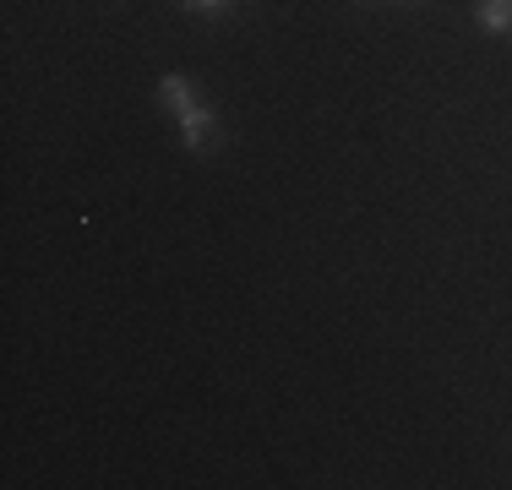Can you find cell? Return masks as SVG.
<instances>
[{
	"label": "cell",
	"instance_id": "3957f363",
	"mask_svg": "<svg viewBox=\"0 0 512 490\" xmlns=\"http://www.w3.org/2000/svg\"><path fill=\"white\" fill-rule=\"evenodd\" d=\"M474 22L485 33H512V0H480L474 6Z\"/></svg>",
	"mask_w": 512,
	"mask_h": 490
},
{
	"label": "cell",
	"instance_id": "277c9868",
	"mask_svg": "<svg viewBox=\"0 0 512 490\" xmlns=\"http://www.w3.org/2000/svg\"><path fill=\"white\" fill-rule=\"evenodd\" d=\"M229 6H235V0H186V11H197V17H224Z\"/></svg>",
	"mask_w": 512,
	"mask_h": 490
},
{
	"label": "cell",
	"instance_id": "7a4b0ae2",
	"mask_svg": "<svg viewBox=\"0 0 512 490\" xmlns=\"http://www.w3.org/2000/svg\"><path fill=\"white\" fill-rule=\"evenodd\" d=\"M191 104H202L197 98V82L186 77V71H169V77H158V109H169V115H186Z\"/></svg>",
	"mask_w": 512,
	"mask_h": 490
},
{
	"label": "cell",
	"instance_id": "6da1fadb",
	"mask_svg": "<svg viewBox=\"0 0 512 490\" xmlns=\"http://www.w3.org/2000/svg\"><path fill=\"white\" fill-rule=\"evenodd\" d=\"M180 142H186V153H218L224 147V126H218V115L207 104H191L186 115H180Z\"/></svg>",
	"mask_w": 512,
	"mask_h": 490
}]
</instances>
